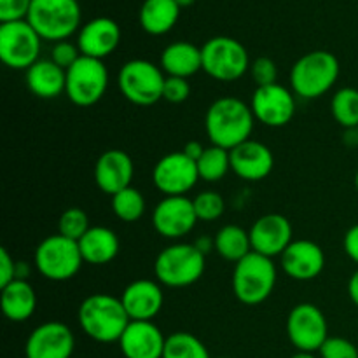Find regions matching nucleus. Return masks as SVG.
<instances>
[{"label": "nucleus", "instance_id": "obj_25", "mask_svg": "<svg viewBox=\"0 0 358 358\" xmlns=\"http://www.w3.org/2000/svg\"><path fill=\"white\" fill-rule=\"evenodd\" d=\"M27 86L42 100L59 96L66 90V70L56 65L51 58L38 59L27 70Z\"/></svg>", "mask_w": 358, "mask_h": 358}, {"label": "nucleus", "instance_id": "obj_35", "mask_svg": "<svg viewBox=\"0 0 358 358\" xmlns=\"http://www.w3.org/2000/svg\"><path fill=\"white\" fill-rule=\"evenodd\" d=\"M192 205H194L196 217L203 222H213L226 212V201L215 191H203L196 194L192 198Z\"/></svg>", "mask_w": 358, "mask_h": 358}, {"label": "nucleus", "instance_id": "obj_49", "mask_svg": "<svg viewBox=\"0 0 358 358\" xmlns=\"http://www.w3.org/2000/svg\"><path fill=\"white\" fill-rule=\"evenodd\" d=\"M357 133H358V128H357Z\"/></svg>", "mask_w": 358, "mask_h": 358}, {"label": "nucleus", "instance_id": "obj_26", "mask_svg": "<svg viewBox=\"0 0 358 358\" xmlns=\"http://www.w3.org/2000/svg\"><path fill=\"white\" fill-rule=\"evenodd\" d=\"M77 243L84 262L91 266L108 264L117 257L121 248L117 234L103 226L90 227V231Z\"/></svg>", "mask_w": 358, "mask_h": 358}, {"label": "nucleus", "instance_id": "obj_33", "mask_svg": "<svg viewBox=\"0 0 358 358\" xmlns=\"http://www.w3.org/2000/svg\"><path fill=\"white\" fill-rule=\"evenodd\" d=\"M163 358H210V353L191 332H173L166 338Z\"/></svg>", "mask_w": 358, "mask_h": 358}, {"label": "nucleus", "instance_id": "obj_36", "mask_svg": "<svg viewBox=\"0 0 358 358\" xmlns=\"http://www.w3.org/2000/svg\"><path fill=\"white\" fill-rule=\"evenodd\" d=\"M250 72L257 87L271 86V84H276V79H278V66L268 56L255 58L250 65Z\"/></svg>", "mask_w": 358, "mask_h": 358}, {"label": "nucleus", "instance_id": "obj_39", "mask_svg": "<svg viewBox=\"0 0 358 358\" xmlns=\"http://www.w3.org/2000/svg\"><path fill=\"white\" fill-rule=\"evenodd\" d=\"M31 0H0V23L27 20Z\"/></svg>", "mask_w": 358, "mask_h": 358}, {"label": "nucleus", "instance_id": "obj_50", "mask_svg": "<svg viewBox=\"0 0 358 358\" xmlns=\"http://www.w3.org/2000/svg\"><path fill=\"white\" fill-rule=\"evenodd\" d=\"M220 358H224V357H220Z\"/></svg>", "mask_w": 358, "mask_h": 358}, {"label": "nucleus", "instance_id": "obj_23", "mask_svg": "<svg viewBox=\"0 0 358 358\" xmlns=\"http://www.w3.org/2000/svg\"><path fill=\"white\" fill-rule=\"evenodd\" d=\"M166 336L154 322L131 320L119 339L124 358H163Z\"/></svg>", "mask_w": 358, "mask_h": 358}, {"label": "nucleus", "instance_id": "obj_38", "mask_svg": "<svg viewBox=\"0 0 358 358\" xmlns=\"http://www.w3.org/2000/svg\"><path fill=\"white\" fill-rule=\"evenodd\" d=\"M80 49L77 44H72L69 41L56 42L51 49V59L63 70H69L77 59L80 58Z\"/></svg>", "mask_w": 358, "mask_h": 358}, {"label": "nucleus", "instance_id": "obj_45", "mask_svg": "<svg viewBox=\"0 0 358 358\" xmlns=\"http://www.w3.org/2000/svg\"><path fill=\"white\" fill-rule=\"evenodd\" d=\"M196 248H198L199 252H201V254H208L210 250H215V245H213V240H210L208 236H201V238H198V240H196Z\"/></svg>", "mask_w": 358, "mask_h": 358}, {"label": "nucleus", "instance_id": "obj_3", "mask_svg": "<svg viewBox=\"0 0 358 358\" xmlns=\"http://www.w3.org/2000/svg\"><path fill=\"white\" fill-rule=\"evenodd\" d=\"M339 72V59L331 51L306 52L290 69V87L304 100H317L334 87Z\"/></svg>", "mask_w": 358, "mask_h": 358}, {"label": "nucleus", "instance_id": "obj_11", "mask_svg": "<svg viewBox=\"0 0 358 358\" xmlns=\"http://www.w3.org/2000/svg\"><path fill=\"white\" fill-rule=\"evenodd\" d=\"M41 35L27 20L0 23V59L14 70H28L41 55Z\"/></svg>", "mask_w": 358, "mask_h": 358}, {"label": "nucleus", "instance_id": "obj_32", "mask_svg": "<svg viewBox=\"0 0 358 358\" xmlns=\"http://www.w3.org/2000/svg\"><path fill=\"white\" fill-rule=\"evenodd\" d=\"M112 212L122 222H136L145 213V198L133 185L112 196Z\"/></svg>", "mask_w": 358, "mask_h": 358}, {"label": "nucleus", "instance_id": "obj_44", "mask_svg": "<svg viewBox=\"0 0 358 358\" xmlns=\"http://www.w3.org/2000/svg\"><path fill=\"white\" fill-rule=\"evenodd\" d=\"M348 294H350V299H352V303L358 308V269L353 273L352 278H350Z\"/></svg>", "mask_w": 358, "mask_h": 358}, {"label": "nucleus", "instance_id": "obj_2", "mask_svg": "<svg viewBox=\"0 0 358 358\" xmlns=\"http://www.w3.org/2000/svg\"><path fill=\"white\" fill-rule=\"evenodd\" d=\"M77 322L90 339L96 343H119L129 325V317L121 297L110 294H93L80 303Z\"/></svg>", "mask_w": 358, "mask_h": 358}, {"label": "nucleus", "instance_id": "obj_29", "mask_svg": "<svg viewBox=\"0 0 358 358\" xmlns=\"http://www.w3.org/2000/svg\"><path fill=\"white\" fill-rule=\"evenodd\" d=\"M213 245H215V252L222 259L231 262H240L241 259L247 257L252 252L250 234L240 226H224L217 231L215 238H213Z\"/></svg>", "mask_w": 358, "mask_h": 358}, {"label": "nucleus", "instance_id": "obj_21", "mask_svg": "<svg viewBox=\"0 0 358 358\" xmlns=\"http://www.w3.org/2000/svg\"><path fill=\"white\" fill-rule=\"evenodd\" d=\"M135 173L133 159L121 149L105 150L94 164V184L108 196L129 187Z\"/></svg>", "mask_w": 358, "mask_h": 358}, {"label": "nucleus", "instance_id": "obj_37", "mask_svg": "<svg viewBox=\"0 0 358 358\" xmlns=\"http://www.w3.org/2000/svg\"><path fill=\"white\" fill-rule=\"evenodd\" d=\"M322 358H358V348L352 341L339 336H329L320 348Z\"/></svg>", "mask_w": 358, "mask_h": 358}, {"label": "nucleus", "instance_id": "obj_8", "mask_svg": "<svg viewBox=\"0 0 358 358\" xmlns=\"http://www.w3.org/2000/svg\"><path fill=\"white\" fill-rule=\"evenodd\" d=\"M166 73L149 59H129L117 73L122 96L138 107H150L163 100Z\"/></svg>", "mask_w": 358, "mask_h": 358}, {"label": "nucleus", "instance_id": "obj_34", "mask_svg": "<svg viewBox=\"0 0 358 358\" xmlns=\"http://www.w3.org/2000/svg\"><path fill=\"white\" fill-rule=\"evenodd\" d=\"M90 227L87 213L79 206L66 208L58 220V234L73 241H79L90 231Z\"/></svg>", "mask_w": 358, "mask_h": 358}, {"label": "nucleus", "instance_id": "obj_27", "mask_svg": "<svg viewBox=\"0 0 358 358\" xmlns=\"http://www.w3.org/2000/svg\"><path fill=\"white\" fill-rule=\"evenodd\" d=\"M0 306H2V313L6 315L7 320L21 324L35 313L37 294H35L34 287L28 283V280H14L9 285L2 287Z\"/></svg>", "mask_w": 358, "mask_h": 358}, {"label": "nucleus", "instance_id": "obj_9", "mask_svg": "<svg viewBox=\"0 0 358 358\" xmlns=\"http://www.w3.org/2000/svg\"><path fill=\"white\" fill-rule=\"evenodd\" d=\"M203 72L220 83L241 79L250 70V56L245 45L233 37H212L201 45Z\"/></svg>", "mask_w": 358, "mask_h": 358}, {"label": "nucleus", "instance_id": "obj_41", "mask_svg": "<svg viewBox=\"0 0 358 358\" xmlns=\"http://www.w3.org/2000/svg\"><path fill=\"white\" fill-rule=\"evenodd\" d=\"M17 262L10 257L7 248H0V289L16 280Z\"/></svg>", "mask_w": 358, "mask_h": 358}, {"label": "nucleus", "instance_id": "obj_6", "mask_svg": "<svg viewBox=\"0 0 358 358\" xmlns=\"http://www.w3.org/2000/svg\"><path fill=\"white\" fill-rule=\"evenodd\" d=\"M42 41L62 42L80 30V7L77 0H31L27 17Z\"/></svg>", "mask_w": 358, "mask_h": 358}, {"label": "nucleus", "instance_id": "obj_46", "mask_svg": "<svg viewBox=\"0 0 358 358\" xmlns=\"http://www.w3.org/2000/svg\"><path fill=\"white\" fill-rule=\"evenodd\" d=\"M175 2H177L178 6H180L182 9H184V7H189V6H192V3H194L196 0H175Z\"/></svg>", "mask_w": 358, "mask_h": 358}, {"label": "nucleus", "instance_id": "obj_47", "mask_svg": "<svg viewBox=\"0 0 358 358\" xmlns=\"http://www.w3.org/2000/svg\"><path fill=\"white\" fill-rule=\"evenodd\" d=\"M290 358H317L313 355V353H304V352H297L296 355L290 357Z\"/></svg>", "mask_w": 358, "mask_h": 358}, {"label": "nucleus", "instance_id": "obj_22", "mask_svg": "<svg viewBox=\"0 0 358 358\" xmlns=\"http://www.w3.org/2000/svg\"><path fill=\"white\" fill-rule=\"evenodd\" d=\"M119 42H121V28L112 17L107 16L87 21L84 27H80L77 35L80 55L96 59H103L112 55L117 49Z\"/></svg>", "mask_w": 358, "mask_h": 358}, {"label": "nucleus", "instance_id": "obj_17", "mask_svg": "<svg viewBox=\"0 0 358 358\" xmlns=\"http://www.w3.org/2000/svg\"><path fill=\"white\" fill-rule=\"evenodd\" d=\"M252 252L266 255V257H278L292 243V224L285 215L280 213H266L252 224L250 231Z\"/></svg>", "mask_w": 358, "mask_h": 358}, {"label": "nucleus", "instance_id": "obj_19", "mask_svg": "<svg viewBox=\"0 0 358 358\" xmlns=\"http://www.w3.org/2000/svg\"><path fill=\"white\" fill-rule=\"evenodd\" d=\"M121 303L129 320L152 322L163 310L164 304L161 283L145 278L135 280L122 290Z\"/></svg>", "mask_w": 358, "mask_h": 358}, {"label": "nucleus", "instance_id": "obj_12", "mask_svg": "<svg viewBox=\"0 0 358 358\" xmlns=\"http://www.w3.org/2000/svg\"><path fill=\"white\" fill-rule=\"evenodd\" d=\"M287 338L297 352H320L329 339V325L324 311L311 303H301L287 317Z\"/></svg>", "mask_w": 358, "mask_h": 358}, {"label": "nucleus", "instance_id": "obj_43", "mask_svg": "<svg viewBox=\"0 0 358 358\" xmlns=\"http://www.w3.org/2000/svg\"><path fill=\"white\" fill-rule=\"evenodd\" d=\"M205 149L206 147H203L201 143L196 142V140H192V142L185 143V147L182 149V152H184L187 157H191L192 161H198L199 157H201V154L205 152Z\"/></svg>", "mask_w": 358, "mask_h": 358}, {"label": "nucleus", "instance_id": "obj_28", "mask_svg": "<svg viewBox=\"0 0 358 358\" xmlns=\"http://www.w3.org/2000/svg\"><path fill=\"white\" fill-rule=\"evenodd\" d=\"M182 7L175 0H143L140 7V27L149 35H164L177 24Z\"/></svg>", "mask_w": 358, "mask_h": 358}, {"label": "nucleus", "instance_id": "obj_4", "mask_svg": "<svg viewBox=\"0 0 358 358\" xmlns=\"http://www.w3.org/2000/svg\"><path fill=\"white\" fill-rule=\"evenodd\" d=\"M205 254L194 243H173L164 247L154 262L157 282L170 289H184L198 282L205 273Z\"/></svg>", "mask_w": 358, "mask_h": 358}, {"label": "nucleus", "instance_id": "obj_1", "mask_svg": "<svg viewBox=\"0 0 358 358\" xmlns=\"http://www.w3.org/2000/svg\"><path fill=\"white\" fill-rule=\"evenodd\" d=\"M255 117L250 105L236 96L217 98L205 115V129L212 145L233 150L250 140Z\"/></svg>", "mask_w": 358, "mask_h": 358}, {"label": "nucleus", "instance_id": "obj_42", "mask_svg": "<svg viewBox=\"0 0 358 358\" xmlns=\"http://www.w3.org/2000/svg\"><path fill=\"white\" fill-rule=\"evenodd\" d=\"M343 248H345V254L358 266V224L346 231L343 238Z\"/></svg>", "mask_w": 358, "mask_h": 358}, {"label": "nucleus", "instance_id": "obj_20", "mask_svg": "<svg viewBox=\"0 0 358 358\" xmlns=\"http://www.w3.org/2000/svg\"><path fill=\"white\" fill-rule=\"evenodd\" d=\"M231 171L247 182L264 180L275 166L271 149L257 140H247L229 150Z\"/></svg>", "mask_w": 358, "mask_h": 358}, {"label": "nucleus", "instance_id": "obj_15", "mask_svg": "<svg viewBox=\"0 0 358 358\" xmlns=\"http://www.w3.org/2000/svg\"><path fill=\"white\" fill-rule=\"evenodd\" d=\"M255 121L269 128H282L294 119L296 100L294 93L282 84L257 87L250 103Z\"/></svg>", "mask_w": 358, "mask_h": 358}, {"label": "nucleus", "instance_id": "obj_13", "mask_svg": "<svg viewBox=\"0 0 358 358\" xmlns=\"http://www.w3.org/2000/svg\"><path fill=\"white\" fill-rule=\"evenodd\" d=\"M199 180L196 161L182 150L161 157L152 170V182L164 196H185Z\"/></svg>", "mask_w": 358, "mask_h": 358}, {"label": "nucleus", "instance_id": "obj_14", "mask_svg": "<svg viewBox=\"0 0 358 358\" xmlns=\"http://www.w3.org/2000/svg\"><path fill=\"white\" fill-rule=\"evenodd\" d=\"M196 217L192 199L187 196H164L152 212V226L159 236L178 240L194 229Z\"/></svg>", "mask_w": 358, "mask_h": 358}, {"label": "nucleus", "instance_id": "obj_7", "mask_svg": "<svg viewBox=\"0 0 358 358\" xmlns=\"http://www.w3.org/2000/svg\"><path fill=\"white\" fill-rule=\"evenodd\" d=\"M83 264L79 243L62 234L44 238L35 248V269L49 282H69L80 271Z\"/></svg>", "mask_w": 358, "mask_h": 358}, {"label": "nucleus", "instance_id": "obj_10", "mask_svg": "<svg viewBox=\"0 0 358 358\" xmlns=\"http://www.w3.org/2000/svg\"><path fill=\"white\" fill-rule=\"evenodd\" d=\"M108 87V70L103 59L80 56L66 70L65 94L77 107H91L103 98Z\"/></svg>", "mask_w": 358, "mask_h": 358}, {"label": "nucleus", "instance_id": "obj_31", "mask_svg": "<svg viewBox=\"0 0 358 358\" xmlns=\"http://www.w3.org/2000/svg\"><path fill=\"white\" fill-rule=\"evenodd\" d=\"M331 114L345 129L358 128V90L341 87L331 100Z\"/></svg>", "mask_w": 358, "mask_h": 358}, {"label": "nucleus", "instance_id": "obj_18", "mask_svg": "<svg viewBox=\"0 0 358 358\" xmlns=\"http://www.w3.org/2000/svg\"><path fill=\"white\" fill-rule=\"evenodd\" d=\"M280 264L289 278L297 282L315 280L325 268V254L311 240H294L280 255Z\"/></svg>", "mask_w": 358, "mask_h": 358}, {"label": "nucleus", "instance_id": "obj_5", "mask_svg": "<svg viewBox=\"0 0 358 358\" xmlns=\"http://www.w3.org/2000/svg\"><path fill=\"white\" fill-rule=\"evenodd\" d=\"M276 266L271 257L250 252L236 262L233 271V294L240 303L257 306L273 294L276 285Z\"/></svg>", "mask_w": 358, "mask_h": 358}, {"label": "nucleus", "instance_id": "obj_16", "mask_svg": "<svg viewBox=\"0 0 358 358\" xmlns=\"http://www.w3.org/2000/svg\"><path fill=\"white\" fill-rule=\"evenodd\" d=\"M76 348V338L63 322H44L31 331L24 345L27 358H70Z\"/></svg>", "mask_w": 358, "mask_h": 358}, {"label": "nucleus", "instance_id": "obj_30", "mask_svg": "<svg viewBox=\"0 0 358 358\" xmlns=\"http://www.w3.org/2000/svg\"><path fill=\"white\" fill-rule=\"evenodd\" d=\"M196 166H198L199 180H205V182L222 180V178L231 171L229 150L217 145L206 147L205 152L201 154V157L196 161Z\"/></svg>", "mask_w": 358, "mask_h": 358}, {"label": "nucleus", "instance_id": "obj_24", "mask_svg": "<svg viewBox=\"0 0 358 358\" xmlns=\"http://www.w3.org/2000/svg\"><path fill=\"white\" fill-rule=\"evenodd\" d=\"M159 66L168 77L189 79L203 70L201 48L187 41L171 42L161 52Z\"/></svg>", "mask_w": 358, "mask_h": 358}, {"label": "nucleus", "instance_id": "obj_40", "mask_svg": "<svg viewBox=\"0 0 358 358\" xmlns=\"http://www.w3.org/2000/svg\"><path fill=\"white\" fill-rule=\"evenodd\" d=\"M189 96H191V84L187 79L166 76L163 100L170 101V103H184Z\"/></svg>", "mask_w": 358, "mask_h": 358}, {"label": "nucleus", "instance_id": "obj_48", "mask_svg": "<svg viewBox=\"0 0 358 358\" xmlns=\"http://www.w3.org/2000/svg\"><path fill=\"white\" fill-rule=\"evenodd\" d=\"M355 187H357V191H358V170H357V173H355Z\"/></svg>", "mask_w": 358, "mask_h": 358}]
</instances>
